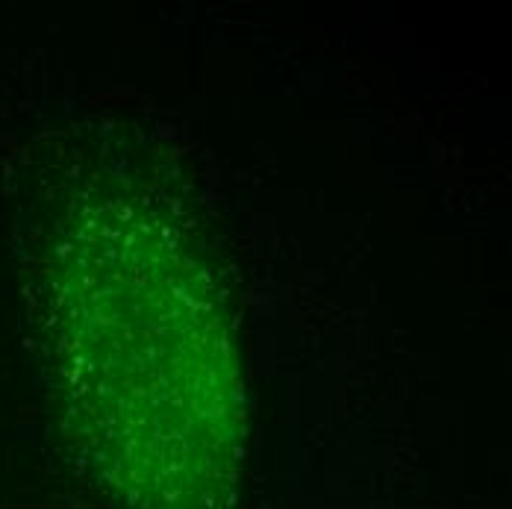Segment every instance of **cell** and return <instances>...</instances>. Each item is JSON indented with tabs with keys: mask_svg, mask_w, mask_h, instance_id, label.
<instances>
[{
	"mask_svg": "<svg viewBox=\"0 0 512 509\" xmlns=\"http://www.w3.org/2000/svg\"><path fill=\"white\" fill-rule=\"evenodd\" d=\"M65 430L127 509H230L245 398L204 265L148 198L103 195L45 265Z\"/></svg>",
	"mask_w": 512,
	"mask_h": 509,
	"instance_id": "obj_1",
	"label": "cell"
}]
</instances>
